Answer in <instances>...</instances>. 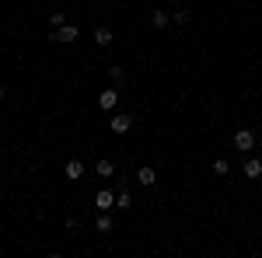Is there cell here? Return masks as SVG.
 Listing matches in <instances>:
<instances>
[{"label": "cell", "instance_id": "6da1fadb", "mask_svg": "<svg viewBox=\"0 0 262 258\" xmlns=\"http://www.w3.org/2000/svg\"><path fill=\"white\" fill-rule=\"evenodd\" d=\"M77 35H81V28H77V25H60V28H53L49 39H53V42H66V46H70V42H77Z\"/></svg>", "mask_w": 262, "mask_h": 258}, {"label": "cell", "instance_id": "7a4b0ae2", "mask_svg": "<svg viewBox=\"0 0 262 258\" xmlns=\"http://www.w3.org/2000/svg\"><path fill=\"white\" fill-rule=\"evenodd\" d=\"M108 129L123 136V133H130V129H133V119H130L126 112H123V115H112V122H108Z\"/></svg>", "mask_w": 262, "mask_h": 258}, {"label": "cell", "instance_id": "3957f363", "mask_svg": "<svg viewBox=\"0 0 262 258\" xmlns=\"http://www.w3.org/2000/svg\"><path fill=\"white\" fill-rule=\"evenodd\" d=\"M234 146H238V150H252V146H255V133L252 129H238L234 133Z\"/></svg>", "mask_w": 262, "mask_h": 258}, {"label": "cell", "instance_id": "277c9868", "mask_svg": "<svg viewBox=\"0 0 262 258\" xmlns=\"http://www.w3.org/2000/svg\"><path fill=\"white\" fill-rule=\"evenodd\" d=\"M136 181H140V185H143V189H151V185H154V181H158V171L143 164V168L136 171Z\"/></svg>", "mask_w": 262, "mask_h": 258}, {"label": "cell", "instance_id": "5b68a950", "mask_svg": "<svg viewBox=\"0 0 262 258\" xmlns=\"http://www.w3.org/2000/svg\"><path fill=\"white\" fill-rule=\"evenodd\" d=\"M116 101H119V91H116V87H108V91L98 94V105L105 108V112H108V108H116Z\"/></svg>", "mask_w": 262, "mask_h": 258}, {"label": "cell", "instance_id": "8992f818", "mask_svg": "<svg viewBox=\"0 0 262 258\" xmlns=\"http://www.w3.org/2000/svg\"><path fill=\"white\" fill-rule=\"evenodd\" d=\"M245 174H248V178H259V174H262V161H259V157H248V161H245Z\"/></svg>", "mask_w": 262, "mask_h": 258}, {"label": "cell", "instance_id": "52a82bcc", "mask_svg": "<svg viewBox=\"0 0 262 258\" xmlns=\"http://www.w3.org/2000/svg\"><path fill=\"white\" fill-rule=\"evenodd\" d=\"M81 174H84V164H81V161H66V178H70V181H77Z\"/></svg>", "mask_w": 262, "mask_h": 258}, {"label": "cell", "instance_id": "ba28073f", "mask_svg": "<svg viewBox=\"0 0 262 258\" xmlns=\"http://www.w3.org/2000/svg\"><path fill=\"white\" fill-rule=\"evenodd\" d=\"M95 202H98V209H112V206H116V196H112V192H98Z\"/></svg>", "mask_w": 262, "mask_h": 258}, {"label": "cell", "instance_id": "9c48e42d", "mask_svg": "<svg viewBox=\"0 0 262 258\" xmlns=\"http://www.w3.org/2000/svg\"><path fill=\"white\" fill-rule=\"evenodd\" d=\"M108 81H112V84L119 87V84L126 81V70H123V66H108Z\"/></svg>", "mask_w": 262, "mask_h": 258}, {"label": "cell", "instance_id": "30bf717a", "mask_svg": "<svg viewBox=\"0 0 262 258\" xmlns=\"http://www.w3.org/2000/svg\"><path fill=\"white\" fill-rule=\"evenodd\" d=\"M151 21H154V28H168L171 14H164V11H151Z\"/></svg>", "mask_w": 262, "mask_h": 258}, {"label": "cell", "instance_id": "8fae6325", "mask_svg": "<svg viewBox=\"0 0 262 258\" xmlns=\"http://www.w3.org/2000/svg\"><path fill=\"white\" fill-rule=\"evenodd\" d=\"M95 42L98 46H108L112 42V28H95Z\"/></svg>", "mask_w": 262, "mask_h": 258}, {"label": "cell", "instance_id": "7c38bea8", "mask_svg": "<svg viewBox=\"0 0 262 258\" xmlns=\"http://www.w3.org/2000/svg\"><path fill=\"white\" fill-rule=\"evenodd\" d=\"M116 206H119V209H130V206H133V196H130L126 189H123V192H116Z\"/></svg>", "mask_w": 262, "mask_h": 258}, {"label": "cell", "instance_id": "4fadbf2b", "mask_svg": "<svg viewBox=\"0 0 262 258\" xmlns=\"http://www.w3.org/2000/svg\"><path fill=\"white\" fill-rule=\"evenodd\" d=\"M95 171H98L101 178H108L112 171H116V164H112V161H98V164H95Z\"/></svg>", "mask_w": 262, "mask_h": 258}, {"label": "cell", "instance_id": "5bb4252c", "mask_svg": "<svg viewBox=\"0 0 262 258\" xmlns=\"http://www.w3.org/2000/svg\"><path fill=\"white\" fill-rule=\"evenodd\" d=\"M213 171H217V174H228V171H231V164L220 157V161H213Z\"/></svg>", "mask_w": 262, "mask_h": 258}, {"label": "cell", "instance_id": "9a60e30c", "mask_svg": "<svg viewBox=\"0 0 262 258\" xmlns=\"http://www.w3.org/2000/svg\"><path fill=\"white\" fill-rule=\"evenodd\" d=\"M95 227H98L101 234H108V230H112V220H108V216H98V224H95Z\"/></svg>", "mask_w": 262, "mask_h": 258}, {"label": "cell", "instance_id": "2e32d148", "mask_svg": "<svg viewBox=\"0 0 262 258\" xmlns=\"http://www.w3.org/2000/svg\"><path fill=\"white\" fill-rule=\"evenodd\" d=\"M171 21H175V25H185V21H189V11H175Z\"/></svg>", "mask_w": 262, "mask_h": 258}, {"label": "cell", "instance_id": "e0dca14e", "mask_svg": "<svg viewBox=\"0 0 262 258\" xmlns=\"http://www.w3.org/2000/svg\"><path fill=\"white\" fill-rule=\"evenodd\" d=\"M49 21H53V28H60V25H66V18H63L60 11H53V18H49Z\"/></svg>", "mask_w": 262, "mask_h": 258}, {"label": "cell", "instance_id": "ac0fdd59", "mask_svg": "<svg viewBox=\"0 0 262 258\" xmlns=\"http://www.w3.org/2000/svg\"><path fill=\"white\" fill-rule=\"evenodd\" d=\"M4 98H7V87H4V84H0V101H4Z\"/></svg>", "mask_w": 262, "mask_h": 258}, {"label": "cell", "instance_id": "d6986e66", "mask_svg": "<svg viewBox=\"0 0 262 258\" xmlns=\"http://www.w3.org/2000/svg\"><path fill=\"white\" fill-rule=\"evenodd\" d=\"M259 143H262V136H259Z\"/></svg>", "mask_w": 262, "mask_h": 258}, {"label": "cell", "instance_id": "ffe728a7", "mask_svg": "<svg viewBox=\"0 0 262 258\" xmlns=\"http://www.w3.org/2000/svg\"><path fill=\"white\" fill-rule=\"evenodd\" d=\"M112 4H116V0H112Z\"/></svg>", "mask_w": 262, "mask_h": 258}]
</instances>
